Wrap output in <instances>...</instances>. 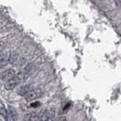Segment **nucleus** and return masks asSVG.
Returning <instances> with one entry per match:
<instances>
[{
	"label": "nucleus",
	"mask_w": 121,
	"mask_h": 121,
	"mask_svg": "<svg viewBox=\"0 0 121 121\" xmlns=\"http://www.w3.org/2000/svg\"><path fill=\"white\" fill-rule=\"evenodd\" d=\"M43 95V91L41 89H30L29 92L25 95V99L27 101H31L36 99V98H39Z\"/></svg>",
	"instance_id": "f257e3e1"
},
{
	"label": "nucleus",
	"mask_w": 121,
	"mask_h": 121,
	"mask_svg": "<svg viewBox=\"0 0 121 121\" xmlns=\"http://www.w3.org/2000/svg\"><path fill=\"white\" fill-rule=\"evenodd\" d=\"M9 61L11 64H15V65H24L26 62L25 58L21 57L19 55L16 54V53H11L9 56Z\"/></svg>",
	"instance_id": "f03ea898"
},
{
	"label": "nucleus",
	"mask_w": 121,
	"mask_h": 121,
	"mask_svg": "<svg viewBox=\"0 0 121 121\" xmlns=\"http://www.w3.org/2000/svg\"><path fill=\"white\" fill-rule=\"evenodd\" d=\"M15 77V71L13 69H8L0 73V79L4 81H9Z\"/></svg>",
	"instance_id": "7ed1b4c3"
},
{
	"label": "nucleus",
	"mask_w": 121,
	"mask_h": 121,
	"mask_svg": "<svg viewBox=\"0 0 121 121\" xmlns=\"http://www.w3.org/2000/svg\"><path fill=\"white\" fill-rule=\"evenodd\" d=\"M19 82H21V80L19 79V78L15 76V77L12 79H11L10 80L7 81L6 83L5 84V89L6 90H11L14 89L17 86V85Z\"/></svg>",
	"instance_id": "20e7f679"
},
{
	"label": "nucleus",
	"mask_w": 121,
	"mask_h": 121,
	"mask_svg": "<svg viewBox=\"0 0 121 121\" xmlns=\"http://www.w3.org/2000/svg\"><path fill=\"white\" fill-rule=\"evenodd\" d=\"M8 111H9V113L10 114L11 118H12V120L14 121H17V113L16 109H15L14 107L9 106V108H8Z\"/></svg>",
	"instance_id": "39448f33"
},
{
	"label": "nucleus",
	"mask_w": 121,
	"mask_h": 121,
	"mask_svg": "<svg viewBox=\"0 0 121 121\" xmlns=\"http://www.w3.org/2000/svg\"><path fill=\"white\" fill-rule=\"evenodd\" d=\"M31 89V86L30 85H26V86H24L20 88L18 91V94L20 95H22V96H25V95Z\"/></svg>",
	"instance_id": "423d86ee"
},
{
	"label": "nucleus",
	"mask_w": 121,
	"mask_h": 121,
	"mask_svg": "<svg viewBox=\"0 0 121 121\" xmlns=\"http://www.w3.org/2000/svg\"><path fill=\"white\" fill-rule=\"evenodd\" d=\"M29 121H39V115L36 113H32L29 117Z\"/></svg>",
	"instance_id": "0eeeda50"
},
{
	"label": "nucleus",
	"mask_w": 121,
	"mask_h": 121,
	"mask_svg": "<svg viewBox=\"0 0 121 121\" xmlns=\"http://www.w3.org/2000/svg\"><path fill=\"white\" fill-rule=\"evenodd\" d=\"M9 63H10L9 58H2L0 60V68H3V67H6Z\"/></svg>",
	"instance_id": "6e6552de"
},
{
	"label": "nucleus",
	"mask_w": 121,
	"mask_h": 121,
	"mask_svg": "<svg viewBox=\"0 0 121 121\" xmlns=\"http://www.w3.org/2000/svg\"><path fill=\"white\" fill-rule=\"evenodd\" d=\"M0 113H1V114L4 117V118H5L7 121H9V117H8L7 112H6V111H5V108H2L1 109H0Z\"/></svg>",
	"instance_id": "1a4fd4ad"
},
{
	"label": "nucleus",
	"mask_w": 121,
	"mask_h": 121,
	"mask_svg": "<svg viewBox=\"0 0 121 121\" xmlns=\"http://www.w3.org/2000/svg\"><path fill=\"white\" fill-rule=\"evenodd\" d=\"M4 46H5V43H4L3 42H0V52L3 50Z\"/></svg>",
	"instance_id": "9d476101"
},
{
	"label": "nucleus",
	"mask_w": 121,
	"mask_h": 121,
	"mask_svg": "<svg viewBox=\"0 0 121 121\" xmlns=\"http://www.w3.org/2000/svg\"><path fill=\"white\" fill-rule=\"evenodd\" d=\"M58 121H67V118L65 117H61L58 119Z\"/></svg>",
	"instance_id": "9b49d317"
},
{
	"label": "nucleus",
	"mask_w": 121,
	"mask_h": 121,
	"mask_svg": "<svg viewBox=\"0 0 121 121\" xmlns=\"http://www.w3.org/2000/svg\"><path fill=\"white\" fill-rule=\"evenodd\" d=\"M39 102H36V104H33L32 106H39Z\"/></svg>",
	"instance_id": "f8f14e48"
}]
</instances>
